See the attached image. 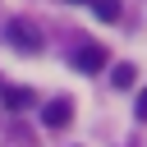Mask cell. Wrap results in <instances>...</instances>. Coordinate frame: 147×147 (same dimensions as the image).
<instances>
[{
	"label": "cell",
	"instance_id": "1",
	"mask_svg": "<svg viewBox=\"0 0 147 147\" xmlns=\"http://www.w3.org/2000/svg\"><path fill=\"white\" fill-rule=\"evenodd\" d=\"M5 37H9V46L23 51V55H37V51H41V28H37L32 18H9Z\"/></svg>",
	"mask_w": 147,
	"mask_h": 147
},
{
	"label": "cell",
	"instance_id": "2",
	"mask_svg": "<svg viewBox=\"0 0 147 147\" xmlns=\"http://www.w3.org/2000/svg\"><path fill=\"white\" fill-rule=\"evenodd\" d=\"M69 64H74L78 74H101V69H106V51H101L96 41H83V46H74Z\"/></svg>",
	"mask_w": 147,
	"mask_h": 147
},
{
	"label": "cell",
	"instance_id": "3",
	"mask_svg": "<svg viewBox=\"0 0 147 147\" xmlns=\"http://www.w3.org/2000/svg\"><path fill=\"white\" fill-rule=\"evenodd\" d=\"M69 119H74V101H64V96L46 101V110H41V124H46V129H64Z\"/></svg>",
	"mask_w": 147,
	"mask_h": 147
},
{
	"label": "cell",
	"instance_id": "4",
	"mask_svg": "<svg viewBox=\"0 0 147 147\" xmlns=\"http://www.w3.org/2000/svg\"><path fill=\"white\" fill-rule=\"evenodd\" d=\"M5 106H9V110H32L37 96H32L28 87H5Z\"/></svg>",
	"mask_w": 147,
	"mask_h": 147
},
{
	"label": "cell",
	"instance_id": "5",
	"mask_svg": "<svg viewBox=\"0 0 147 147\" xmlns=\"http://www.w3.org/2000/svg\"><path fill=\"white\" fill-rule=\"evenodd\" d=\"M87 5H92V14H96L101 23H115V18H119V0H87Z\"/></svg>",
	"mask_w": 147,
	"mask_h": 147
},
{
	"label": "cell",
	"instance_id": "6",
	"mask_svg": "<svg viewBox=\"0 0 147 147\" xmlns=\"http://www.w3.org/2000/svg\"><path fill=\"white\" fill-rule=\"evenodd\" d=\"M133 74H138L133 64H115V69H110V83H115V87H133Z\"/></svg>",
	"mask_w": 147,
	"mask_h": 147
},
{
	"label": "cell",
	"instance_id": "7",
	"mask_svg": "<svg viewBox=\"0 0 147 147\" xmlns=\"http://www.w3.org/2000/svg\"><path fill=\"white\" fill-rule=\"evenodd\" d=\"M138 119H147V92L138 96Z\"/></svg>",
	"mask_w": 147,
	"mask_h": 147
},
{
	"label": "cell",
	"instance_id": "8",
	"mask_svg": "<svg viewBox=\"0 0 147 147\" xmlns=\"http://www.w3.org/2000/svg\"><path fill=\"white\" fill-rule=\"evenodd\" d=\"M69 5H87V0H69Z\"/></svg>",
	"mask_w": 147,
	"mask_h": 147
}]
</instances>
